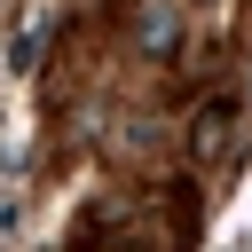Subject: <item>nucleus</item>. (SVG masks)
<instances>
[{
  "label": "nucleus",
  "mask_w": 252,
  "mask_h": 252,
  "mask_svg": "<svg viewBox=\"0 0 252 252\" xmlns=\"http://www.w3.org/2000/svg\"><path fill=\"white\" fill-rule=\"evenodd\" d=\"M39 39H47V16H32V24L16 32V55H8V63H16V71H32V63H39Z\"/></svg>",
  "instance_id": "nucleus-2"
},
{
  "label": "nucleus",
  "mask_w": 252,
  "mask_h": 252,
  "mask_svg": "<svg viewBox=\"0 0 252 252\" xmlns=\"http://www.w3.org/2000/svg\"><path fill=\"white\" fill-rule=\"evenodd\" d=\"M220 150H228V102H213L197 126V158H220Z\"/></svg>",
  "instance_id": "nucleus-1"
}]
</instances>
